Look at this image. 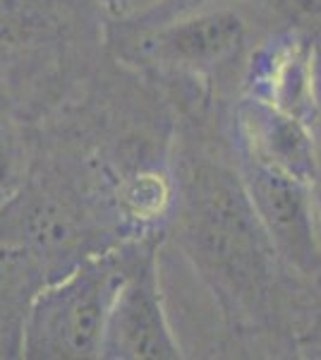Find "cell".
<instances>
[{"instance_id": "obj_1", "label": "cell", "mask_w": 321, "mask_h": 360, "mask_svg": "<svg viewBox=\"0 0 321 360\" xmlns=\"http://www.w3.org/2000/svg\"><path fill=\"white\" fill-rule=\"evenodd\" d=\"M173 236L211 291L230 329H254L273 312L278 255L254 214L240 171L197 154L173 180Z\"/></svg>"}, {"instance_id": "obj_2", "label": "cell", "mask_w": 321, "mask_h": 360, "mask_svg": "<svg viewBox=\"0 0 321 360\" xmlns=\"http://www.w3.org/2000/svg\"><path fill=\"white\" fill-rule=\"evenodd\" d=\"M130 245L132 238H127L98 250L41 288L27 317L22 358H101L106 317L130 262Z\"/></svg>"}, {"instance_id": "obj_3", "label": "cell", "mask_w": 321, "mask_h": 360, "mask_svg": "<svg viewBox=\"0 0 321 360\" xmlns=\"http://www.w3.org/2000/svg\"><path fill=\"white\" fill-rule=\"evenodd\" d=\"M0 238L37 255L51 281L89 255L120 243L106 236L89 197L63 171H32V166L0 207Z\"/></svg>"}, {"instance_id": "obj_4", "label": "cell", "mask_w": 321, "mask_h": 360, "mask_svg": "<svg viewBox=\"0 0 321 360\" xmlns=\"http://www.w3.org/2000/svg\"><path fill=\"white\" fill-rule=\"evenodd\" d=\"M247 22L235 10L197 8L156 25L122 20L110 27L108 44L118 60L171 75H209L242 51Z\"/></svg>"}, {"instance_id": "obj_5", "label": "cell", "mask_w": 321, "mask_h": 360, "mask_svg": "<svg viewBox=\"0 0 321 360\" xmlns=\"http://www.w3.org/2000/svg\"><path fill=\"white\" fill-rule=\"evenodd\" d=\"M161 233L132 238L130 262L115 288L101 341L103 360H180L183 348L163 305Z\"/></svg>"}, {"instance_id": "obj_6", "label": "cell", "mask_w": 321, "mask_h": 360, "mask_svg": "<svg viewBox=\"0 0 321 360\" xmlns=\"http://www.w3.org/2000/svg\"><path fill=\"white\" fill-rule=\"evenodd\" d=\"M240 178L278 262L300 276L321 274V238L312 185L281 168L240 156Z\"/></svg>"}, {"instance_id": "obj_7", "label": "cell", "mask_w": 321, "mask_h": 360, "mask_svg": "<svg viewBox=\"0 0 321 360\" xmlns=\"http://www.w3.org/2000/svg\"><path fill=\"white\" fill-rule=\"evenodd\" d=\"M242 96L264 101L312 125L319 111L317 56L312 41L300 34L266 41L249 60Z\"/></svg>"}, {"instance_id": "obj_8", "label": "cell", "mask_w": 321, "mask_h": 360, "mask_svg": "<svg viewBox=\"0 0 321 360\" xmlns=\"http://www.w3.org/2000/svg\"><path fill=\"white\" fill-rule=\"evenodd\" d=\"M235 137L240 156L271 164L312 185L317 171V137L305 120L252 96H242L235 106Z\"/></svg>"}, {"instance_id": "obj_9", "label": "cell", "mask_w": 321, "mask_h": 360, "mask_svg": "<svg viewBox=\"0 0 321 360\" xmlns=\"http://www.w3.org/2000/svg\"><path fill=\"white\" fill-rule=\"evenodd\" d=\"M48 281L37 255L0 238V360L22 358L27 317Z\"/></svg>"}, {"instance_id": "obj_10", "label": "cell", "mask_w": 321, "mask_h": 360, "mask_svg": "<svg viewBox=\"0 0 321 360\" xmlns=\"http://www.w3.org/2000/svg\"><path fill=\"white\" fill-rule=\"evenodd\" d=\"M70 27L65 0H0V58L60 44Z\"/></svg>"}, {"instance_id": "obj_11", "label": "cell", "mask_w": 321, "mask_h": 360, "mask_svg": "<svg viewBox=\"0 0 321 360\" xmlns=\"http://www.w3.org/2000/svg\"><path fill=\"white\" fill-rule=\"evenodd\" d=\"M209 0H156L154 5H149L142 13L127 17L130 22H137V25H156V22L171 20V17L185 15L190 10L204 8ZM268 5H281V8H302V5H309L314 0H264Z\"/></svg>"}, {"instance_id": "obj_12", "label": "cell", "mask_w": 321, "mask_h": 360, "mask_svg": "<svg viewBox=\"0 0 321 360\" xmlns=\"http://www.w3.org/2000/svg\"><path fill=\"white\" fill-rule=\"evenodd\" d=\"M312 197H314V212H317V226L321 238V139H317V171L312 180Z\"/></svg>"}]
</instances>
